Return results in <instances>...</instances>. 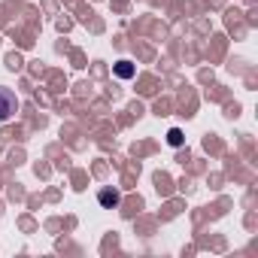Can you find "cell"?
Masks as SVG:
<instances>
[{
    "label": "cell",
    "mask_w": 258,
    "mask_h": 258,
    "mask_svg": "<svg viewBox=\"0 0 258 258\" xmlns=\"http://www.w3.org/2000/svg\"><path fill=\"white\" fill-rule=\"evenodd\" d=\"M19 109V97L10 88H0V121H10Z\"/></svg>",
    "instance_id": "1"
},
{
    "label": "cell",
    "mask_w": 258,
    "mask_h": 258,
    "mask_svg": "<svg viewBox=\"0 0 258 258\" xmlns=\"http://www.w3.org/2000/svg\"><path fill=\"white\" fill-rule=\"evenodd\" d=\"M115 76H121V79H131V76H134V67H131V61H118V64H115Z\"/></svg>",
    "instance_id": "2"
},
{
    "label": "cell",
    "mask_w": 258,
    "mask_h": 258,
    "mask_svg": "<svg viewBox=\"0 0 258 258\" xmlns=\"http://www.w3.org/2000/svg\"><path fill=\"white\" fill-rule=\"evenodd\" d=\"M97 198H100V204H103V207H115V204H118V191H109V188H103Z\"/></svg>",
    "instance_id": "3"
},
{
    "label": "cell",
    "mask_w": 258,
    "mask_h": 258,
    "mask_svg": "<svg viewBox=\"0 0 258 258\" xmlns=\"http://www.w3.org/2000/svg\"><path fill=\"white\" fill-rule=\"evenodd\" d=\"M167 143L170 146H182V131H179V127H173V131L167 134Z\"/></svg>",
    "instance_id": "4"
}]
</instances>
